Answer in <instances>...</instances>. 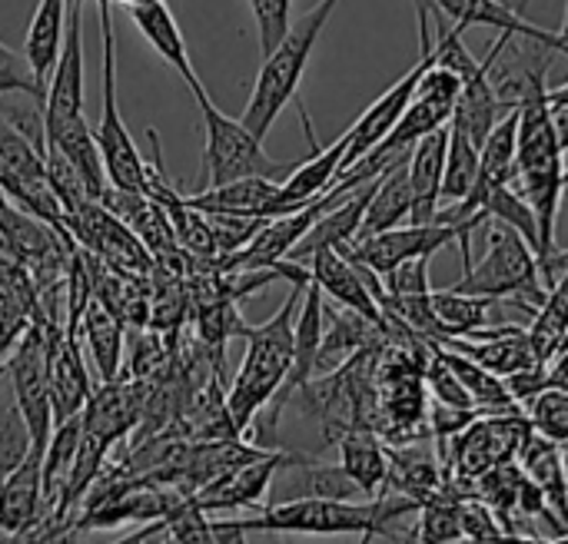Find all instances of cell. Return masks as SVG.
<instances>
[{"label": "cell", "mask_w": 568, "mask_h": 544, "mask_svg": "<svg viewBox=\"0 0 568 544\" xmlns=\"http://www.w3.org/2000/svg\"><path fill=\"white\" fill-rule=\"evenodd\" d=\"M419 505L379 492L369 502H343V499H290L276 505H263L256 519L230 522L240 532H263V535H366V538H396L393 525L413 515Z\"/></svg>", "instance_id": "cell-1"}, {"label": "cell", "mask_w": 568, "mask_h": 544, "mask_svg": "<svg viewBox=\"0 0 568 544\" xmlns=\"http://www.w3.org/2000/svg\"><path fill=\"white\" fill-rule=\"evenodd\" d=\"M310 283V273L290 279V296L283 299V306L260 326L246 329V356L243 366L226 392V412L233 429L240 432V439L250 432L253 419L263 412V406L276 396V389L283 386L290 362H293V322H296V309H300V296L303 286Z\"/></svg>", "instance_id": "cell-2"}, {"label": "cell", "mask_w": 568, "mask_h": 544, "mask_svg": "<svg viewBox=\"0 0 568 544\" xmlns=\"http://www.w3.org/2000/svg\"><path fill=\"white\" fill-rule=\"evenodd\" d=\"M339 3L343 0H320L296 23L290 20L286 33L276 40V47L270 53H263V66L256 73L250 103H246V110L240 116V123L256 140H266V133L273 130V123L283 113V106L300 96V83L306 76V66H310L313 50H316V40L326 30V23H329V17L336 13Z\"/></svg>", "instance_id": "cell-3"}, {"label": "cell", "mask_w": 568, "mask_h": 544, "mask_svg": "<svg viewBox=\"0 0 568 544\" xmlns=\"http://www.w3.org/2000/svg\"><path fill=\"white\" fill-rule=\"evenodd\" d=\"M486 256L479 263H469V269L463 273V279L456 286H449L453 292H466V296H493V299H523L526 309H539V302L546 299V286L539 276V263L532 246L509 229L506 223L486 219Z\"/></svg>", "instance_id": "cell-4"}, {"label": "cell", "mask_w": 568, "mask_h": 544, "mask_svg": "<svg viewBox=\"0 0 568 544\" xmlns=\"http://www.w3.org/2000/svg\"><path fill=\"white\" fill-rule=\"evenodd\" d=\"M200 103V113H203V179H200V189L206 186H220V183H233V179H243V176H270L276 179L286 163L273 160L266 150H263V140H256L240 120L226 116L223 110H216L213 96L206 93V86H193L190 90Z\"/></svg>", "instance_id": "cell-5"}, {"label": "cell", "mask_w": 568, "mask_h": 544, "mask_svg": "<svg viewBox=\"0 0 568 544\" xmlns=\"http://www.w3.org/2000/svg\"><path fill=\"white\" fill-rule=\"evenodd\" d=\"M100 13V40H103V113L93 130L100 163L106 173V183L116 189H143V156L120 116L116 103V53H113V17H110V0H97Z\"/></svg>", "instance_id": "cell-6"}, {"label": "cell", "mask_w": 568, "mask_h": 544, "mask_svg": "<svg viewBox=\"0 0 568 544\" xmlns=\"http://www.w3.org/2000/svg\"><path fill=\"white\" fill-rule=\"evenodd\" d=\"M459 236L456 226H443V223H409V226H396L366 239H356L349 246H339L343 256L356 259L359 266H366L376 276H386L389 269L419 259V256H433L439 249H446L453 239Z\"/></svg>", "instance_id": "cell-7"}, {"label": "cell", "mask_w": 568, "mask_h": 544, "mask_svg": "<svg viewBox=\"0 0 568 544\" xmlns=\"http://www.w3.org/2000/svg\"><path fill=\"white\" fill-rule=\"evenodd\" d=\"M303 266H306L310 279L316 283V289H320L323 296H329L336 306H343V309H349V312L369 319L373 326H379V329L389 336L386 319H383V312H379V306H376V292L383 289L376 273H369V269L359 266L356 259L343 256L339 249H320V253H313Z\"/></svg>", "instance_id": "cell-8"}, {"label": "cell", "mask_w": 568, "mask_h": 544, "mask_svg": "<svg viewBox=\"0 0 568 544\" xmlns=\"http://www.w3.org/2000/svg\"><path fill=\"white\" fill-rule=\"evenodd\" d=\"M73 116H83V0H67L63 43L43 93V130Z\"/></svg>", "instance_id": "cell-9"}, {"label": "cell", "mask_w": 568, "mask_h": 544, "mask_svg": "<svg viewBox=\"0 0 568 544\" xmlns=\"http://www.w3.org/2000/svg\"><path fill=\"white\" fill-rule=\"evenodd\" d=\"M296 455L293 452H263L260 459H250L236 469H230L226 475L213 479L206 489H200L193 499V505L206 515L216 512H240V509H263V499L270 495L273 479L280 475L283 465H290Z\"/></svg>", "instance_id": "cell-10"}, {"label": "cell", "mask_w": 568, "mask_h": 544, "mask_svg": "<svg viewBox=\"0 0 568 544\" xmlns=\"http://www.w3.org/2000/svg\"><path fill=\"white\" fill-rule=\"evenodd\" d=\"M436 60V53H433V47H423L419 50V60L379 96V100H373L369 106H366V113L346 130V136H349V146H346V156H343V166H339V173L346 170V166H353L366 150H373L389 130H393V123L403 116V110L409 106V100H413V93H416V83H419V76H423V70L429 66ZM336 173V176H339ZM336 183V179H333Z\"/></svg>", "instance_id": "cell-11"}, {"label": "cell", "mask_w": 568, "mask_h": 544, "mask_svg": "<svg viewBox=\"0 0 568 544\" xmlns=\"http://www.w3.org/2000/svg\"><path fill=\"white\" fill-rule=\"evenodd\" d=\"M293 103H296V110H300V123H303V130H306V136H310L313 156H310L306 163L293 166V170L286 173V179L280 183V203H276V216H283V213H293V209L306 206L310 199L323 196V193L333 186V179H336V173H339V166H343L346 146H349V136H346V133H339V140H336V143H329V146H320V143H316L313 120H310V113H306L303 100L296 96Z\"/></svg>", "instance_id": "cell-12"}, {"label": "cell", "mask_w": 568, "mask_h": 544, "mask_svg": "<svg viewBox=\"0 0 568 544\" xmlns=\"http://www.w3.org/2000/svg\"><path fill=\"white\" fill-rule=\"evenodd\" d=\"M436 10L443 17L453 20V27L463 33L466 27H489L499 33H513V37H526L536 40L542 47H549L556 57H566V33L562 30H542L536 23H529L523 13H516L509 3L503 0H433Z\"/></svg>", "instance_id": "cell-13"}, {"label": "cell", "mask_w": 568, "mask_h": 544, "mask_svg": "<svg viewBox=\"0 0 568 544\" xmlns=\"http://www.w3.org/2000/svg\"><path fill=\"white\" fill-rule=\"evenodd\" d=\"M90 376L80 356V342L70 332L53 336L47 349V396H50V415L53 425L77 419L90 399Z\"/></svg>", "instance_id": "cell-14"}, {"label": "cell", "mask_w": 568, "mask_h": 544, "mask_svg": "<svg viewBox=\"0 0 568 544\" xmlns=\"http://www.w3.org/2000/svg\"><path fill=\"white\" fill-rule=\"evenodd\" d=\"M446 136L449 123L419 136L406 160L409 183V223H433L443 199V166H446Z\"/></svg>", "instance_id": "cell-15"}, {"label": "cell", "mask_w": 568, "mask_h": 544, "mask_svg": "<svg viewBox=\"0 0 568 544\" xmlns=\"http://www.w3.org/2000/svg\"><path fill=\"white\" fill-rule=\"evenodd\" d=\"M130 20L136 23V30L143 33V40L156 50V57L173 70L180 73V80L193 90L200 86V73L193 66V57H190V47H186V37L176 23V17L170 13V7L163 0H143V3H130L126 7Z\"/></svg>", "instance_id": "cell-16"}, {"label": "cell", "mask_w": 568, "mask_h": 544, "mask_svg": "<svg viewBox=\"0 0 568 544\" xmlns=\"http://www.w3.org/2000/svg\"><path fill=\"white\" fill-rule=\"evenodd\" d=\"M186 206H193L196 213H226V216H276V203H280V183L270 176H243L233 183H220V186H206L196 189L190 196H183Z\"/></svg>", "instance_id": "cell-17"}, {"label": "cell", "mask_w": 568, "mask_h": 544, "mask_svg": "<svg viewBox=\"0 0 568 544\" xmlns=\"http://www.w3.org/2000/svg\"><path fill=\"white\" fill-rule=\"evenodd\" d=\"M379 179V176H376ZM376 179H369L366 186H359V189H353L346 199H339L333 209H326L306 233H303V239L290 249V263H306L313 253H320V249H339V246H349L353 239H356V233H359V223H363V213H366V203H369V196H373V186H376Z\"/></svg>", "instance_id": "cell-18"}, {"label": "cell", "mask_w": 568, "mask_h": 544, "mask_svg": "<svg viewBox=\"0 0 568 544\" xmlns=\"http://www.w3.org/2000/svg\"><path fill=\"white\" fill-rule=\"evenodd\" d=\"M40 459L43 449H33L0 479V528L17 535L40 519Z\"/></svg>", "instance_id": "cell-19"}, {"label": "cell", "mask_w": 568, "mask_h": 544, "mask_svg": "<svg viewBox=\"0 0 568 544\" xmlns=\"http://www.w3.org/2000/svg\"><path fill=\"white\" fill-rule=\"evenodd\" d=\"M339 469L363 499H376L386 489V442L376 432L349 429L336 439Z\"/></svg>", "instance_id": "cell-20"}, {"label": "cell", "mask_w": 568, "mask_h": 544, "mask_svg": "<svg viewBox=\"0 0 568 544\" xmlns=\"http://www.w3.org/2000/svg\"><path fill=\"white\" fill-rule=\"evenodd\" d=\"M47 146H53L80 173V179L87 183L90 196L100 199V193L110 183H106V173H103V163H100V150H97V140H93L87 120L73 116V120L47 126Z\"/></svg>", "instance_id": "cell-21"}, {"label": "cell", "mask_w": 568, "mask_h": 544, "mask_svg": "<svg viewBox=\"0 0 568 544\" xmlns=\"http://www.w3.org/2000/svg\"><path fill=\"white\" fill-rule=\"evenodd\" d=\"M519 469L523 475L546 495L549 509L566 519V465H562V445L542 439L539 432L529 429V435L523 439L519 449Z\"/></svg>", "instance_id": "cell-22"}, {"label": "cell", "mask_w": 568, "mask_h": 544, "mask_svg": "<svg viewBox=\"0 0 568 544\" xmlns=\"http://www.w3.org/2000/svg\"><path fill=\"white\" fill-rule=\"evenodd\" d=\"M429 302H433V312L439 319L443 339H463V336H473L486 326H499L496 312H499L503 299L443 289V292H429Z\"/></svg>", "instance_id": "cell-23"}, {"label": "cell", "mask_w": 568, "mask_h": 544, "mask_svg": "<svg viewBox=\"0 0 568 544\" xmlns=\"http://www.w3.org/2000/svg\"><path fill=\"white\" fill-rule=\"evenodd\" d=\"M409 160V156H406ZM406 160H399L396 166H389L376 186H373V196L366 203V213H363V223H359V233L356 239H366V236H376V233H386V229H396L403 226V219H409V183H406ZM353 239V243H356Z\"/></svg>", "instance_id": "cell-24"}, {"label": "cell", "mask_w": 568, "mask_h": 544, "mask_svg": "<svg viewBox=\"0 0 568 544\" xmlns=\"http://www.w3.org/2000/svg\"><path fill=\"white\" fill-rule=\"evenodd\" d=\"M63 27H67V0H37V10L30 17L27 40H23V60L40 83H47L60 57Z\"/></svg>", "instance_id": "cell-25"}, {"label": "cell", "mask_w": 568, "mask_h": 544, "mask_svg": "<svg viewBox=\"0 0 568 544\" xmlns=\"http://www.w3.org/2000/svg\"><path fill=\"white\" fill-rule=\"evenodd\" d=\"M77 329H83V339L90 346V359L93 369L100 376V382H113L120 379V362H123V322L103 309L97 299L87 302V309L80 312Z\"/></svg>", "instance_id": "cell-26"}, {"label": "cell", "mask_w": 568, "mask_h": 544, "mask_svg": "<svg viewBox=\"0 0 568 544\" xmlns=\"http://www.w3.org/2000/svg\"><path fill=\"white\" fill-rule=\"evenodd\" d=\"M433 346H436L439 359L453 369V376L459 379V386L466 389V396L473 399V406L479 412H516L519 409V402H513V396L499 376H493L489 369H483L479 362H473L469 356H463L456 349H446L439 342H433Z\"/></svg>", "instance_id": "cell-27"}, {"label": "cell", "mask_w": 568, "mask_h": 544, "mask_svg": "<svg viewBox=\"0 0 568 544\" xmlns=\"http://www.w3.org/2000/svg\"><path fill=\"white\" fill-rule=\"evenodd\" d=\"M250 322L240 316L236 302L220 296V299H206V302H196V336L203 342V349L213 352V362L226 366V342L233 336H246Z\"/></svg>", "instance_id": "cell-28"}, {"label": "cell", "mask_w": 568, "mask_h": 544, "mask_svg": "<svg viewBox=\"0 0 568 544\" xmlns=\"http://www.w3.org/2000/svg\"><path fill=\"white\" fill-rule=\"evenodd\" d=\"M476 173H479V146L459 130L449 123V136H446V166H443V196L459 203L473 183H476Z\"/></svg>", "instance_id": "cell-29"}, {"label": "cell", "mask_w": 568, "mask_h": 544, "mask_svg": "<svg viewBox=\"0 0 568 544\" xmlns=\"http://www.w3.org/2000/svg\"><path fill=\"white\" fill-rule=\"evenodd\" d=\"M416 512H419V522H416V528L406 538V544H456L463 538L459 502L449 499L446 492H436Z\"/></svg>", "instance_id": "cell-30"}, {"label": "cell", "mask_w": 568, "mask_h": 544, "mask_svg": "<svg viewBox=\"0 0 568 544\" xmlns=\"http://www.w3.org/2000/svg\"><path fill=\"white\" fill-rule=\"evenodd\" d=\"M526 422L532 432H539L542 439L566 445L568 439V392L566 389H542L539 396L529 399V412Z\"/></svg>", "instance_id": "cell-31"}, {"label": "cell", "mask_w": 568, "mask_h": 544, "mask_svg": "<svg viewBox=\"0 0 568 544\" xmlns=\"http://www.w3.org/2000/svg\"><path fill=\"white\" fill-rule=\"evenodd\" d=\"M30 452V432L23 425V415L10 396V386L7 392H0V479Z\"/></svg>", "instance_id": "cell-32"}, {"label": "cell", "mask_w": 568, "mask_h": 544, "mask_svg": "<svg viewBox=\"0 0 568 544\" xmlns=\"http://www.w3.org/2000/svg\"><path fill=\"white\" fill-rule=\"evenodd\" d=\"M7 93H20V96H30V100L43 103L47 83H40L33 76V70L27 66L23 53H17L13 47L0 43V96H7Z\"/></svg>", "instance_id": "cell-33"}, {"label": "cell", "mask_w": 568, "mask_h": 544, "mask_svg": "<svg viewBox=\"0 0 568 544\" xmlns=\"http://www.w3.org/2000/svg\"><path fill=\"white\" fill-rule=\"evenodd\" d=\"M290 7H293V0H250V10L256 17L260 50L263 53H270L276 47V40L286 33V27H290Z\"/></svg>", "instance_id": "cell-34"}, {"label": "cell", "mask_w": 568, "mask_h": 544, "mask_svg": "<svg viewBox=\"0 0 568 544\" xmlns=\"http://www.w3.org/2000/svg\"><path fill=\"white\" fill-rule=\"evenodd\" d=\"M413 3H416V20H419V50H423V47H433V13H436V23L446 17L436 10L433 0H413Z\"/></svg>", "instance_id": "cell-35"}, {"label": "cell", "mask_w": 568, "mask_h": 544, "mask_svg": "<svg viewBox=\"0 0 568 544\" xmlns=\"http://www.w3.org/2000/svg\"><path fill=\"white\" fill-rule=\"evenodd\" d=\"M226 528H230V538H226V544H250L246 542V532H240V528H233L230 522H223Z\"/></svg>", "instance_id": "cell-36"}, {"label": "cell", "mask_w": 568, "mask_h": 544, "mask_svg": "<svg viewBox=\"0 0 568 544\" xmlns=\"http://www.w3.org/2000/svg\"><path fill=\"white\" fill-rule=\"evenodd\" d=\"M529 3H532V0H519V3H513V10L526 17V10H529Z\"/></svg>", "instance_id": "cell-37"}, {"label": "cell", "mask_w": 568, "mask_h": 544, "mask_svg": "<svg viewBox=\"0 0 568 544\" xmlns=\"http://www.w3.org/2000/svg\"><path fill=\"white\" fill-rule=\"evenodd\" d=\"M542 544H568V542H566V538H546Z\"/></svg>", "instance_id": "cell-38"}, {"label": "cell", "mask_w": 568, "mask_h": 544, "mask_svg": "<svg viewBox=\"0 0 568 544\" xmlns=\"http://www.w3.org/2000/svg\"><path fill=\"white\" fill-rule=\"evenodd\" d=\"M123 7H130V3H143V0H120Z\"/></svg>", "instance_id": "cell-39"}, {"label": "cell", "mask_w": 568, "mask_h": 544, "mask_svg": "<svg viewBox=\"0 0 568 544\" xmlns=\"http://www.w3.org/2000/svg\"><path fill=\"white\" fill-rule=\"evenodd\" d=\"M503 3H509V7H513V0H503Z\"/></svg>", "instance_id": "cell-40"}, {"label": "cell", "mask_w": 568, "mask_h": 544, "mask_svg": "<svg viewBox=\"0 0 568 544\" xmlns=\"http://www.w3.org/2000/svg\"><path fill=\"white\" fill-rule=\"evenodd\" d=\"M0 376H3V366H0Z\"/></svg>", "instance_id": "cell-41"}]
</instances>
